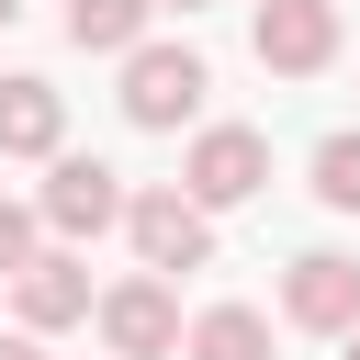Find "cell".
<instances>
[{"instance_id": "obj_1", "label": "cell", "mask_w": 360, "mask_h": 360, "mask_svg": "<svg viewBox=\"0 0 360 360\" xmlns=\"http://www.w3.org/2000/svg\"><path fill=\"white\" fill-rule=\"evenodd\" d=\"M202 90H214V68L191 56V45H135L124 56V124H146V135H180L191 112H202Z\"/></svg>"}, {"instance_id": "obj_2", "label": "cell", "mask_w": 360, "mask_h": 360, "mask_svg": "<svg viewBox=\"0 0 360 360\" xmlns=\"http://www.w3.org/2000/svg\"><path fill=\"white\" fill-rule=\"evenodd\" d=\"M124 236H135V259L146 270H202L214 259V202L191 191V180H158V191H135V214H124Z\"/></svg>"}, {"instance_id": "obj_3", "label": "cell", "mask_w": 360, "mask_h": 360, "mask_svg": "<svg viewBox=\"0 0 360 360\" xmlns=\"http://www.w3.org/2000/svg\"><path fill=\"white\" fill-rule=\"evenodd\" d=\"M90 326H101V349H112V360H169V349L191 338V326H180L169 270H146V259H135V270L101 292V315H90Z\"/></svg>"}, {"instance_id": "obj_4", "label": "cell", "mask_w": 360, "mask_h": 360, "mask_svg": "<svg viewBox=\"0 0 360 360\" xmlns=\"http://www.w3.org/2000/svg\"><path fill=\"white\" fill-rule=\"evenodd\" d=\"M34 202H45V225H56L68 248H90V236H112V225L135 214L124 169H101V158H68V146L45 158V191H34Z\"/></svg>"}, {"instance_id": "obj_5", "label": "cell", "mask_w": 360, "mask_h": 360, "mask_svg": "<svg viewBox=\"0 0 360 360\" xmlns=\"http://www.w3.org/2000/svg\"><path fill=\"white\" fill-rule=\"evenodd\" d=\"M180 180H191L214 214H225V202H259V191H270V135H259V124H202L191 158H180Z\"/></svg>"}, {"instance_id": "obj_6", "label": "cell", "mask_w": 360, "mask_h": 360, "mask_svg": "<svg viewBox=\"0 0 360 360\" xmlns=\"http://www.w3.org/2000/svg\"><path fill=\"white\" fill-rule=\"evenodd\" d=\"M281 315H292L304 338H349V326H360V259H349V248H304V259L281 270Z\"/></svg>"}, {"instance_id": "obj_7", "label": "cell", "mask_w": 360, "mask_h": 360, "mask_svg": "<svg viewBox=\"0 0 360 360\" xmlns=\"http://www.w3.org/2000/svg\"><path fill=\"white\" fill-rule=\"evenodd\" d=\"M248 45H259L270 79H315V68L338 56V0H259Z\"/></svg>"}, {"instance_id": "obj_8", "label": "cell", "mask_w": 360, "mask_h": 360, "mask_svg": "<svg viewBox=\"0 0 360 360\" xmlns=\"http://www.w3.org/2000/svg\"><path fill=\"white\" fill-rule=\"evenodd\" d=\"M11 304H22V326H79V315H101V292H90V259L56 236V248H34L22 270H11Z\"/></svg>"}, {"instance_id": "obj_9", "label": "cell", "mask_w": 360, "mask_h": 360, "mask_svg": "<svg viewBox=\"0 0 360 360\" xmlns=\"http://www.w3.org/2000/svg\"><path fill=\"white\" fill-rule=\"evenodd\" d=\"M68 146V90L56 79H0V158H56Z\"/></svg>"}, {"instance_id": "obj_10", "label": "cell", "mask_w": 360, "mask_h": 360, "mask_svg": "<svg viewBox=\"0 0 360 360\" xmlns=\"http://www.w3.org/2000/svg\"><path fill=\"white\" fill-rule=\"evenodd\" d=\"M146 11L158 0H68V45L79 56H135L146 45Z\"/></svg>"}, {"instance_id": "obj_11", "label": "cell", "mask_w": 360, "mask_h": 360, "mask_svg": "<svg viewBox=\"0 0 360 360\" xmlns=\"http://www.w3.org/2000/svg\"><path fill=\"white\" fill-rule=\"evenodd\" d=\"M180 360H270V315L259 304H214V315H191Z\"/></svg>"}, {"instance_id": "obj_12", "label": "cell", "mask_w": 360, "mask_h": 360, "mask_svg": "<svg viewBox=\"0 0 360 360\" xmlns=\"http://www.w3.org/2000/svg\"><path fill=\"white\" fill-rule=\"evenodd\" d=\"M315 202L326 214H360V135H326L315 146Z\"/></svg>"}, {"instance_id": "obj_13", "label": "cell", "mask_w": 360, "mask_h": 360, "mask_svg": "<svg viewBox=\"0 0 360 360\" xmlns=\"http://www.w3.org/2000/svg\"><path fill=\"white\" fill-rule=\"evenodd\" d=\"M45 236H56V225H45V202H0V281H11Z\"/></svg>"}, {"instance_id": "obj_14", "label": "cell", "mask_w": 360, "mask_h": 360, "mask_svg": "<svg viewBox=\"0 0 360 360\" xmlns=\"http://www.w3.org/2000/svg\"><path fill=\"white\" fill-rule=\"evenodd\" d=\"M0 360H45V326H11V338H0Z\"/></svg>"}, {"instance_id": "obj_15", "label": "cell", "mask_w": 360, "mask_h": 360, "mask_svg": "<svg viewBox=\"0 0 360 360\" xmlns=\"http://www.w3.org/2000/svg\"><path fill=\"white\" fill-rule=\"evenodd\" d=\"M338 360H360V326H349V338H338Z\"/></svg>"}, {"instance_id": "obj_16", "label": "cell", "mask_w": 360, "mask_h": 360, "mask_svg": "<svg viewBox=\"0 0 360 360\" xmlns=\"http://www.w3.org/2000/svg\"><path fill=\"white\" fill-rule=\"evenodd\" d=\"M158 11H202V0H158Z\"/></svg>"}, {"instance_id": "obj_17", "label": "cell", "mask_w": 360, "mask_h": 360, "mask_svg": "<svg viewBox=\"0 0 360 360\" xmlns=\"http://www.w3.org/2000/svg\"><path fill=\"white\" fill-rule=\"evenodd\" d=\"M11 11H22V0H0V22H11Z\"/></svg>"}]
</instances>
